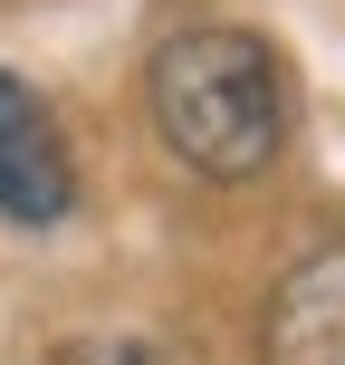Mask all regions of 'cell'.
<instances>
[{
    "label": "cell",
    "instance_id": "cell-1",
    "mask_svg": "<svg viewBox=\"0 0 345 365\" xmlns=\"http://www.w3.org/2000/svg\"><path fill=\"white\" fill-rule=\"evenodd\" d=\"M144 96H154L164 145L192 173H211V182L269 173L278 145H288V77H278L269 38H250V29H182V38H164Z\"/></svg>",
    "mask_w": 345,
    "mask_h": 365
},
{
    "label": "cell",
    "instance_id": "cell-2",
    "mask_svg": "<svg viewBox=\"0 0 345 365\" xmlns=\"http://www.w3.org/2000/svg\"><path fill=\"white\" fill-rule=\"evenodd\" d=\"M77 202V164L58 145V115L38 106V87H19L0 68V212L10 221H58Z\"/></svg>",
    "mask_w": 345,
    "mask_h": 365
},
{
    "label": "cell",
    "instance_id": "cell-3",
    "mask_svg": "<svg viewBox=\"0 0 345 365\" xmlns=\"http://www.w3.org/2000/svg\"><path fill=\"white\" fill-rule=\"evenodd\" d=\"M269 365H345V250L297 259L269 289V327H259Z\"/></svg>",
    "mask_w": 345,
    "mask_h": 365
},
{
    "label": "cell",
    "instance_id": "cell-4",
    "mask_svg": "<svg viewBox=\"0 0 345 365\" xmlns=\"http://www.w3.org/2000/svg\"><path fill=\"white\" fill-rule=\"evenodd\" d=\"M48 365H164V346H144V336H77Z\"/></svg>",
    "mask_w": 345,
    "mask_h": 365
}]
</instances>
